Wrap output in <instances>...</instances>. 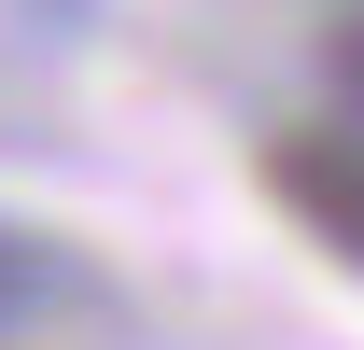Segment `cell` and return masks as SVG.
Masks as SVG:
<instances>
[{
	"mask_svg": "<svg viewBox=\"0 0 364 350\" xmlns=\"http://www.w3.org/2000/svg\"><path fill=\"white\" fill-rule=\"evenodd\" d=\"M267 182H280V211L309 224L322 253L364 266V127H350V112H336V127H280L267 140Z\"/></svg>",
	"mask_w": 364,
	"mask_h": 350,
	"instance_id": "obj_1",
	"label": "cell"
},
{
	"mask_svg": "<svg viewBox=\"0 0 364 350\" xmlns=\"http://www.w3.org/2000/svg\"><path fill=\"white\" fill-rule=\"evenodd\" d=\"M56 295H70V266H56L28 224H0V336H14V322H43Z\"/></svg>",
	"mask_w": 364,
	"mask_h": 350,
	"instance_id": "obj_2",
	"label": "cell"
},
{
	"mask_svg": "<svg viewBox=\"0 0 364 350\" xmlns=\"http://www.w3.org/2000/svg\"><path fill=\"white\" fill-rule=\"evenodd\" d=\"M322 85H336V112L364 127V0H336V14H322Z\"/></svg>",
	"mask_w": 364,
	"mask_h": 350,
	"instance_id": "obj_3",
	"label": "cell"
}]
</instances>
